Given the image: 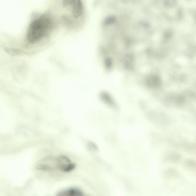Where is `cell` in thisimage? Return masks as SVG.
<instances>
[{
    "label": "cell",
    "instance_id": "obj_2",
    "mask_svg": "<svg viewBox=\"0 0 196 196\" xmlns=\"http://www.w3.org/2000/svg\"><path fill=\"white\" fill-rule=\"evenodd\" d=\"M56 164L57 169L66 173L70 172L74 170L76 166L68 157L64 155L56 157Z\"/></svg>",
    "mask_w": 196,
    "mask_h": 196
},
{
    "label": "cell",
    "instance_id": "obj_3",
    "mask_svg": "<svg viewBox=\"0 0 196 196\" xmlns=\"http://www.w3.org/2000/svg\"><path fill=\"white\" fill-rule=\"evenodd\" d=\"M63 4L65 7H71L72 14L74 18H79L83 13L84 7L81 1H65L63 2Z\"/></svg>",
    "mask_w": 196,
    "mask_h": 196
},
{
    "label": "cell",
    "instance_id": "obj_1",
    "mask_svg": "<svg viewBox=\"0 0 196 196\" xmlns=\"http://www.w3.org/2000/svg\"><path fill=\"white\" fill-rule=\"evenodd\" d=\"M54 27L53 20L48 15L43 14L34 19L30 24L26 35L28 43H37L47 36Z\"/></svg>",
    "mask_w": 196,
    "mask_h": 196
},
{
    "label": "cell",
    "instance_id": "obj_8",
    "mask_svg": "<svg viewBox=\"0 0 196 196\" xmlns=\"http://www.w3.org/2000/svg\"><path fill=\"white\" fill-rule=\"evenodd\" d=\"M167 172V175H168V176L170 178H174L178 176V172L175 169L170 168V169H168Z\"/></svg>",
    "mask_w": 196,
    "mask_h": 196
},
{
    "label": "cell",
    "instance_id": "obj_4",
    "mask_svg": "<svg viewBox=\"0 0 196 196\" xmlns=\"http://www.w3.org/2000/svg\"><path fill=\"white\" fill-rule=\"evenodd\" d=\"M56 196H84L83 193L77 188H69L59 191Z\"/></svg>",
    "mask_w": 196,
    "mask_h": 196
},
{
    "label": "cell",
    "instance_id": "obj_6",
    "mask_svg": "<svg viewBox=\"0 0 196 196\" xmlns=\"http://www.w3.org/2000/svg\"><path fill=\"white\" fill-rule=\"evenodd\" d=\"M146 83L147 85L150 88H157L161 85V81L158 77L151 75L147 78Z\"/></svg>",
    "mask_w": 196,
    "mask_h": 196
},
{
    "label": "cell",
    "instance_id": "obj_9",
    "mask_svg": "<svg viewBox=\"0 0 196 196\" xmlns=\"http://www.w3.org/2000/svg\"><path fill=\"white\" fill-rule=\"evenodd\" d=\"M89 146L90 148L95 151H97L98 150V148L97 145L92 142H90L89 144Z\"/></svg>",
    "mask_w": 196,
    "mask_h": 196
},
{
    "label": "cell",
    "instance_id": "obj_10",
    "mask_svg": "<svg viewBox=\"0 0 196 196\" xmlns=\"http://www.w3.org/2000/svg\"><path fill=\"white\" fill-rule=\"evenodd\" d=\"M115 20V18H109L108 19H106V21H105V22L106 24L110 23H112Z\"/></svg>",
    "mask_w": 196,
    "mask_h": 196
},
{
    "label": "cell",
    "instance_id": "obj_5",
    "mask_svg": "<svg viewBox=\"0 0 196 196\" xmlns=\"http://www.w3.org/2000/svg\"><path fill=\"white\" fill-rule=\"evenodd\" d=\"M100 98L103 102L112 108L117 107L116 103L112 96L108 93L103 92L100 94Z\"/></svg>",
    "mask_w": 196,
    "mask_h": 196
},
{
    "label": "cell",
    "instance_id": "obj_7",
    "mask_svg": "<svg viewBox=\"0 0 196 196\" xmlns=\"http://www.w3.org/2000/svg\"><path fill=\"white\" fill-rule=\"evenodd\" d=\"M184 166L190 170L196 171V161L195 160H187L185 163Z\"/></svg>",
    "mask_w": 196,
    "mask_h": 196
}]
</instances>
